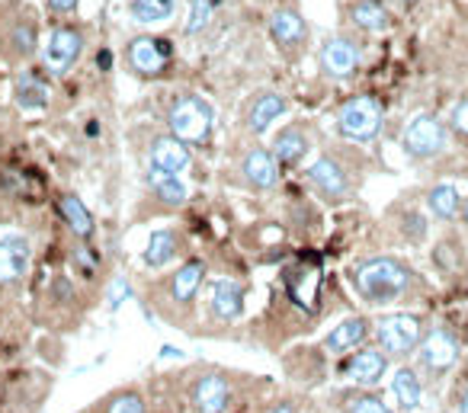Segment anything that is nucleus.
<instances>
[{
  "instance_id": "1",
  "label": "nucleus",
  "mask_w": 468,
  "mask_h": 413,
  "mask_svg": "<svg viewBox=\"0 0 468 413\" xmlns=\"http://www.w3.org/2000/svg\"><path fill=\"white\" fill-rule=\"evenodd\" d=\"M324 282V263L314 253H302V257L283 263L279 276L273 279L263 314L248 324L250 346H260V350L279 356L298 336L312 333L324 321L327 311Z\"/></svg>"
},
{
  "instance_id": "2",
  "label": "nucleus",
  "mask_w": 468,
  "mask_h": 413,
  "mask_svg": "<svg viewBox=\"0 0 468 413\" xmlns=\"http://www.w3.org/2000/svg\"><path fill=\"white\" fill-rule=\"evenodd\" d=\"M209 282V263L202 257H186L177 267L151 273L142 282V305L167 327L186 336L199 330V305Z\"/></svg>"
},
{
  "instance_id": "3",
  "label": "nucleus",
  "mask_w": 468,
  "mask_h": 413,
  "mask_svg": "<svg viewBox=\"0 0 468 413\" xmlns=\"http://www.w3.org/2000/svg\"><path fill=\"white\" fill-rule=\"evenodd\" d=\"M103 298V286L90 282L84 276H78L74 269H55L45 276L42 286L33 292L29 302V317L45 327L49 333H74L84 327V321L90 317V311Z\"/></svg>"
},
{
  "instance_id": "4",
  "label": "nucleus",
  "mask_w": 468,
  "mask_h": 413,
  "mask_svg": "<svg viewBox=\"0 0 468 413\" xmlns=\"http://www.w3.org/2000/svg\"><path fill=\"white\" fill-rule=\"evenodd\" d=\"M7 126H0V228H23L36 218L42 202H51L49 190L39 183L33 161Z\"/></svg>"
},
{
  "instance_id": "5",
  "label": "nucleus",
  "mask_w": 468,
  "mask_h": 413,
  "mask_svg": "<svg viewBox=\"0 0 468 413\" xmlns=\"http://www.w3.org/2000/svg\"><path fill=\"white\" fill-rule=\"evenodd\" d=\"M167 379L177 385L180 404L190 413H238V407L248 400V391L257 385H267V379H250L225 365L196 362L183 371H173Z\"/></svg>"
},
{
  "instance_id": "6",
  "label": "nucleus",
  "mask_w": 468,
  "mask_h": 413,
  "mask_svg": "<svg viewBox=\"0 0 468 413\" xmlns=\"http://www.w3.org/2000/svg\"><path fill=\"white\" fill-rule=\"evenodd\" d=\"M347 279L356 298L362 305H370V308H388V305L424 295V279H420L417 269L407 259L391 257V253L356 259L353 267L347 269Z\"/></svg>"
},
{
  "instance_id": "7",
  "label": "nucleus",
  "mask_w": 468,
  "mask_h": 413,
  "mask_svg": "<svg viewBox=\"0 0 468 413\" xmlns=\"http://www.w3.org/2000/svg\"><path fill=\"white\" fill-rule=\"evenodd\" d=\"M305 186L314 199L337 209L360 196L362 180H366V157L356 151V145H324L305 167Z\"/></svg>"
},
{
  "instance_id": "8",
  "label": "nucleus",
  "mask_w": 468,
  "mask_h": 413,
  "mask_svg": "<svg viewBox=\"0 0 468 413\" xmlns=\"http://www.w3.org/2000/svg\"><path fill=\"white\" fill-rule=\"evenodd\" d=\"M221 183L244 190L250 196H270L283 186V167L273 157L270 145H263L260 138H241L228 147L225 167H221Z\"/></svg>"
},
{
  "instance_id": "9",
  "label": "nucleus",
  "mask_w": 468,
  "mask_h": 413,
  "mask_svg": "<svg viewBox=\"0 0 468 413\" xmlns=\"http://www.w3.org/2000/svg\"><path fill=\"white\" fill-rule=\"evenodd\" d=\"M248 321V286L234 276H219L206 282L202 305H199V330L196 336L206 340H225Z\"/></svg>"
},
{
  "instance_id": "10",
  "label": "nucleus",
  "mask_w": 468,
  "mask_h": 413,
  "mask_svg": "<svg viewBox=\"0 0 468 413\" xmlns=\"http://www.w3.org/2000/svg\"><path fill=\"white\" fill-rule=\"evenodd\" d=\"M33 267H36L33 234L23 228H0V321L20 311Z\"/></svg>"
},
{
  "instance_id": "11",
  "label": "nucleus",
  "mask_w": 468,
  "mask_h": 413,
  "mask_svg": "<svg viewBox=\"0 0 468 413\" xmlns=\"http://www.w3.org/2000/svg\"><path fill=\"white\" fill-rule=\"evenodd\" d=\"M164 128L190 147H202L215 135V106L196 90H177L164 103Z\"/></svg>"
},
{
  "instance_id": "12",
  "label": "nucleus",
  "mask_w": 468,
  "mask_h": 413,
  "mask_svg": "<svg viewBox=\"0 0 468 413\" xmlns=\"http://www.w3.org/2000/svg\"><path fill=\"white\" fill-rule=\"evenodd\" d=\"M136 155L151 174L183 176L192 164V147L173 138L167 128H142L136 132Z\"/></svg>"
},
{
  "instance_id": "13",
  "label": "nucleus",
  "mask_w": 468,
  "mask_h": 413,
  "mask_svg": "<svg viewBox=\"0 0 468 413\" xmlns=\"http://www.w3.org/2000/svg\"><path fill=\"white\" fill-rule=\"evenodd\" d=\"M186 202H190V186L183 183V176L145 170V183L136 199V218L132 221L142 224L151 218H171L180 209H186Z\"/></svg>"
},
{
  "instance_id": "14",
  "label": "nucleus",
  "mask_w": 468,
  "mask_h": 413,
  "mask_svg": "<svg viewBox=\"0 0 468 413\" xmlns=\"http://www.w3.org/2000/svg\"><path fill=\"white\" fill-rule=\"evenodd\" d=\"M84 49H87V29L80 23H58V26H51L45 45L39 49V68L49 78L61 80L78 68V61L84 58Z\"/></svg>"
},
{
  "instance_id": "15",
  "label": "nucleus",
  "mask_w": 468,
  "mask_h": 413,
  "mask_svg": "<svg viewBox=\"0 0 468 413\" xmlns=\"http://www.w3.org/2000/svg\"><path fill=\"white\" fill-rule=\"evenodd\" d=\"M426 327H424V317L411 314V311H395V314H385L372 324V340L376 346L385 352V356L395 362V359H411L417 356V346L424 340Z\"/></svg>"
},
{
  "instance_id": "16",
  "label": "nucleus",
  "mask_w": 468,
  "mask_h": 413,
  "mask_svg": "<svg viewBox=\"0 0 468 413\" xmlns=\"http://www.w3.org/2000/svg\"><path fill=\"white\" fill-rule=\"evenodd\" d=\"M0 55L10 64H23L39 55V23L26 4L0 10Z\"/></svg>"
},
{
  "instance_id": "17",
  "label": "nucleus",
  "mask_w": 468,
  "mask_h": 413,
  "mask_svg": "<svg viewBox=\"0 0 468 413\" xmlns=\"http://www.w3.org/2000/svg\"><path fill=\"white\" fill-rule=\"evenodd\" d=\"M173 42L167 35H132L126 45V68L132 78L138 80H161L167 78V70L173 68Z\"/></svg>"
},
{
  "instance_id": "18",
  "label": "nucleus",
  "mask_w": 468,
  "mask_h": 413,
  "mask_svg": "<svg viewBox=\"0 0 468 413\" xmlns=\"http://www.w3.org/2000/svg\"><path fill=\"white\" fill-rule=\"evenodd\" d=\"M267 29H270V42L276 45V52L285 61L289 64L302 61V55L308 52V42H312V26H308V20L302 16L298 4H292V0L276 4Z\"/></svg>"
},
{
  "instance_id": "19",
  "label": "nucleus",
  "mask_w": 468,
  "mask_h": 413,
  "mask_svg": "<svg viewBox=\"0 0 468 413\" xmlns=\"http://www.w3.org/2000/svg\"><path fill=\"white\" fill-rule=\"evenodd\" d=\"M385 106L376 97H350L337 109V135L350 145H372L382 135Z\"/></svg>"
},
{
  "instance_id": "20",
  "label": "nucleus",
  "mask_w": 468,
  "mask_h": 413,
  "mask_svg": "<svg viewBox=\"0 0 468 413\" xmlns=\"http://www.w3.org/2000/svg\"><path fill=\"white\" fill-rule=\"evenodd\" d=\"M51 391V379L36 369L16 371L0 381V413H39Z\"/></svg>"
},
{
  "instance_id": "21",
  "label": "nucleus",
  "mask_w": 468,
  "mask_h": 413,
  "mask_svg": "<svg viewBox=\"0 0 468 413\" xmlns=\"http://www.w3.org/2000/svg\"><path fill=\"white\" fill-rule=\"evenodd\" d=\"M314 147H318V132H314L312 122L305 119H295V122H285L273 132L270 138V151L276 157V164L285 170H298L305 167L312 161Z\"/></svg>"
},
{
  "instance_id": "22",
  "label": "nucleus",
  "mask_w": 468,
  "mask_h": 413,
  "mask_svg": "<svg viewBox=\"0 0 468 413\" xmlns=\"http://www.w3.org/2000/svg\"><path fill=\"white\" fill-rule=\"evenodd\" d=\"M289 97L283 90H273V87H263V90L250 93L241 106V116H238V128L248 138H263L270 132L285 112H289Z\"/></svg>"
},
{
  "instance_id": "23",
  "label": "nucleus",
  "mask_w": 468,
  "mask_h": 413,
  "mask_svg": "<svg viewBox=\"0 0 468 413\" xmlns=\"http://www.w3.org/2000/svg\"><path fill=\"white\" fill-rule=\"evenodd\" d=\"M459 352H462V340L449 324H436V327H426L424 340L417 346V365L424 375L430 379H440L459 362Z\"/></svg>"
},
{
  "instance_id": "24",
  "label": "nucleus",
  "mask_w": 468,
  "mask_h": 413,
  "mask_svg": "<svg viewBox=\"0 0 468 413\" xmlns=\"http://www.w3.org/2000/svg\"><path fill=\"white\" fill-rule=\"evenodd\" d=\"M449 145V132L436 116L430 112H420L414 116L411 122L405 126V135H401V147H405V155L411 161H433V157H440Z\"/></svg>"
},
{
  "instance_id": "25",
  "label": "nucleus",
  "mask_w": 468,
  "mask_h": 413,
  "mask_svg": "<svg viewBox=\"0 0 468 413\" xmlns=\"http://www.w3.org/2000/svg\"><path fill=\"white\" fill-rule=\"evenodd\" d=\"M388 369L391 359L379 346H360L356 352H350L337 362V379L350 381L356 388H376L388 375Z\"/></svg>"
},
{
  "instance_id": "26",
  "label": "nucleus",
  "mask_w": 468,
  "mask_h": 413,
  "mask_svg": "<svg viewBox=\"0 0 468 413\" xmlns=\"http://www.w3.org/2000/svg\"><path fill=\"white\" fill-rule=\"evenodd\" d=\"M362 64V49L353 35H327L318 49V68L324 78L331 80H347L353 78Z\"/></svg>"
},
{
  "instance_id": "27",
  "label": "nucleus",
  "mask_w": 468,
  "mask_h": 413,
  "mask_svg": "<svg viewBox=\"0 0 468 413\" xmlns=\"http://www.w3.org/2000/svg\"><path fill=\"white\" fill-rule=\"evenodd\" d=\"M186 257H190V247H186L183 231H177V228H157L145 240L138 263H142L145 273H164V269H171L173 263H180Z\"/></svg>"
},
{
  "instance_id": "28",
  "label": "nucleus",
  "mask_w": 468,
  "mask_h": 413,
  "mask_svg": "<svg viewBox=\"0 0 468 413\" xmlns=\"http://www.w3.org/2000/svg\"><path fill=\"white\" fill-rule=\"evenodd\" d=\"M51 211H55V218L64 224V231H68L71 240H84V244L97 240V218H93V211L87 209L84 199L74 190L51 192Z\"/></svg>"
},
{
  "instance_id": "29",
  "label": "nucleus",
  "mask_w": 468,
  "mask_h": 413,
  "mask_svg": "<svg viewBox=\"0 0 468 413\" xmlns=\"http://www.w3.org/2000/svg\"><path fill=\"white\" fill-rule=\"evenodd\" d=\"M370 333H372L370 317L350 314V317H343L341 324H333V327L327 330L324 340H321V346H324V352L331 359H343V356H350V352L360 350V346H366Z\"/></svg>"
},
{
  "instance_id": "30",
  "label": "nucleus",
  "mask_w": 468,
  "mask_h": 413,
  "mask_svg": "<svg viewBox=\"0 0 468 413\" xmlns=\"http://www.w3.org/2000/svg\"><path fill=\"white\" fill-rule=\"evenodd\" d=\"M49 74L42 68H26L16 74L14 80V103L23 112H42L51 99V84Z\"/></svg>"
},
{
  "instance_id": "31",
  "label": "nucleus",
  "mask_w": 468,
  "mask_h": 413,
  "mask_svg": "<svg viewBox=\"0 0 468 413\" xmlns=\"http://www.w3.org/2000/svg\"><path fill=\"white\" fill-rule=\"evenodd\" d=\"M331 413H395L372 388H337L324 400Z\"/></svg>"
},
{
  "instance_id": "32",
  "label": "nucleus",
  "mask_w": 468,
  "mask_h": 413,
  "mask_svg": "<svg viewBox=\"0 0 468 413\" xmlns=\"http://www.w3.org/2000/svg\"><path fill=\"white\" fill-rule=\"evenodd\" d=\"M97 413H154L151 398L145 394L142 385H122L107 391L103 398H97L93 404H87Z\"/></svg>"
},
{
  "instance_id": "33",
  "label": "nucleus",
  "mask_w": 468,
  "mask_h": 413,
  "mask_svg": "<svg viewBox=\"0 0 468 413\" xmlns=\"http://www.w3.org/2000/svg\"><path fill=\"white\" fill-rule=\"evenodd\" d=\"M391 394H395V404L398 410L414 413L420 404H424V379H420V371L414 365H401L395 369L391 375Z\"/></svg>"
},
{
  "instance_id": "34",
  "label": "nucleus",
  "mask_w": 468,
  "mask_h": 413,
  "mask_svg": "<svg viewBox=\"0 0 468 413\" xmlns=\"http://www.w3.org/2000/svg\"><path fill=\"white\" fill-rule=\"evenodd\" d=\"M347 16L360 33H385L391 26V14L385 7V0H353L347 7Z\"/></svg>"
},
{
  "instance_id": "35",
  "label": "nucleus",
  "mask_w": 468,
  "mask_h": 413,
  "mask_svg": "<svg viewBox=\"0 0 468 413\" xmlns=\"http://www.w3.org/2000/svg\"><path fill=\"white\" fill-rule=\"evenodd\" d=\"M126 14L138 26H161L177 14V0H126Z\"/></svg>"
},
{
  "instance_id": "36",
  "label": "nucleus",
  "mask_w": 468,
  "mask_h": 413,
  "mask_svg": "<svg viewBox=\"0 0 468 413\" xmlns=\"http://www.w3.org/2000/svg\"><path fill=\"white\" fill-rule=\"evenodd\" d=\"M426 209H430L433 218H440V221H453V218H459L462 192L455 190L453 183H436V186L426 190Z\"/></svg>"
},
{
  "instance_id": "37",
  "label": "nucleus",
  "mask_w": 468,
  "mask_h": 413,
  "mask_svg": "<svg viewBox=\"0 0 468 413\" xmlns=\"http://www.w3.org/2000/svg\"><path fill=\"white\" fill-rule=\"evenodd\" d=\"M215 14H219V0H190L183 33L190 35V39L209 33V29H212V23H215Z\"/></svg>"
},
{
  "instance_id": "38",
  "label": "nucleus",
  "mask_w": 468,
  "mask_h": 413,
  "mask_svg": "<svg viewBox=\"0 0 468 413\" xmlns=\"http://www.w3.org/2000/svg\"><path fill=\"white\" fill-rule=\"evenodd\" d=\"M305 410V398L295 391H285V394H273V398L260 400L254 413H302Z\"/></svg>"
},
{
  "instance_id": "39",
  "label": "nucleus",
  "mask_w": 468,
  "mask_h": 413,
  "mask_svg": "<svg viewBox=\"0 0 468 413\" xmlns=\"http://www.w3.org/2000/svg\"><path fill=\"white\" fill-rule=\"evenodd\" d=\"M398 234L407 240V244H420L426 238V215H420L417 209H407L398 215Z\"/></svg>"
},
{
  "instance_id": "40",
  "label": "nucleus",
  "mask_w": 468,
  "mask_h": 413,
  "mask_svg": "<svg viewBox=\"0 0 468 413\" xmlns=\"http://www.w3.org/2000/svg\"><path fill=\"white\" fill-rule=\"evenodd\" d=\"M449 126L468 138V99H462V103L453 106V112H449Z\"/></svg>"
},
{
  "instance_id": "41",
  "label": "nucleus",
  "mask_w": 468,
  "mask_h": 413,
  "mask_svg": "<svg viewBox=\"0 0 468 413\" xmlns=\"http://www.w3.org/2000/svg\"><path fill=\"white\" fill-rule=\"evenodd\" d=\"M80 7V0H45V10L51 16H71Z\"/></svg>"
},
{
  "instance_id": "42",
  "label": "nucleus",
  "mask_w": 468,
  "mask_h": 413,
  "mask_svg": "<svg viewBox=\"0 0 468 413\" xmlns=\"http://www.w3.org/2000/svg\"><path fill=\"white\" fill-rule=\"evenodd\" d=\"M455 413H468V385L462 388L459 400H455Z\"/></svg>"
},
{
  "instance_id": "43",
  "label": "nucleus",
  "mask_w": 468,
  "mask_h": 413,
  "mask_svg": "<svg viewBox=\"0 0 468 413\" xmlns=\"http://www.w3.org/2000/svg\"><path fill=\"white\" fill-rule=\"evenodd\" d=\"M459 218L468 224V199H462V209H459Z\"/></svg>"
},
{
  "instance_id": "44",
  "label": "nucleus",
  "mask_w": 468,
  "mask_h": 413,
  "mask_svg": "<svg viewBox=\"0 0 468 413\" xmlns=\"http://www.w3.org/2000/svg\"><path fill=\"white\" fill-rule=\"evenodd\" d=\"M395 4H401V7H414V4H420V0H395Z\"/></svg>"
},
{
  "instance_id": "45",
  "label": "nucleus",
  "mask_w": 468,
  "mask_h": 413,
  "mask_svg": "<svg viewBox=\"0 0 468 413\" xmlns=\"http://www.w3.org/2000/svg\"><path fill=\"white\" fill-rule=\"evenodd\" d=\"M78 413H97V410H90V407H84V410H78Z\"/></svg>"
}]
</instances>
